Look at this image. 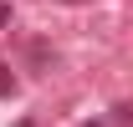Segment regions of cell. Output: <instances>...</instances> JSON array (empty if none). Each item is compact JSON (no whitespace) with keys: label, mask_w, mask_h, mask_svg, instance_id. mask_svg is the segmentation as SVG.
<instances>
[{"label":"cell","mask_w":133,"mask_h":127,"mask_svg":"<svg viewBox=\"0 0 133 127\" xmlns=\"http://www.w3.org/2000/svg\"><path fill=\"white\" fill-rule=\"evenodd\" d=\"M10 92H16V76H10V71L0 66V97H10Z\"/></svg>","instance_id":"cell-1"},{"label":"cell","mask_w":133,"mask_h":127,"mask_svg":"<svg viewBox=\"0 0 133 127\" xmlns=\"http://www.w3.org/2000/svg\"><path fill=\"white\" fill-rule=\"evenodd\" d=\"M5 20H10V5H0V26H5Z\"/></svg>","instance_id":"cell-2"}]
</instances>
